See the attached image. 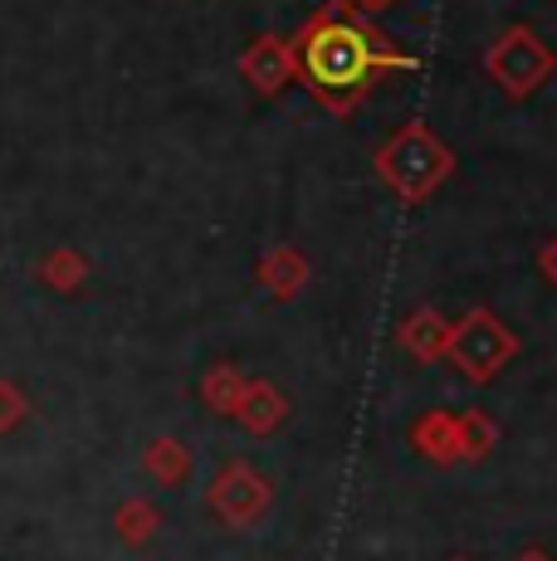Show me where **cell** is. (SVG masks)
I'll return each instance as SVG.
<instances>
[{
  "label": "cell",
  "instance_id": "obj_1",
  "mask_svg": "<svg viewBox=\"0 0 557 561\" xmlns=\"http://www.w3.org/2000/svg\"><path fill=\"white\" fill-rule=\"evenodd\" d=\"M294 79L323 113L352 117L391 73H416L421 59L401 49L377 20H367L352 0H323L288 39Z\"/></svg>",
  "mask_w": 557,
  "mask_h": 561
},
{
  "label": "cell",
  "instance_id": "obj_2",
  "mask_svg": "<svg viewBox=\"0 0 557 561\" xmlns=\"http://www.w3.org/2000/svg\"><path fill=\"white\" fill-rule=\"evenodd\" d=\"M455 167H459L455 147H445L441 137L421 123V117L401 123L387 142L372 152V171H377V181L401 205H425L450 176H455Z\"/></svg>",
  "mask_w": 557,
  "mask_h": 561
},
{
  "label": "cell",
  "instance_id": "obj_3",
  "mask_svg": "<svg viewBox=\"0 0 557 561\" xmlns=\"http://www.w3.org/2000/svg\"><path fill=\"white\" fill-rule=\"evenodd\" d=\"M519 357V332L499 318L495 308H469L465 318L450 322L445 362L465 376L469 386H489L503 376V366Z\"/></svg>",
  "mask_w": 557,
  "mask_h": 561
},
{
  "label": "cell",
  "instance_id": "obj_4",
  "mask_svg": "<svg viewBox=\"0 0 557 561\" xmlns=\"http://www.w3.org/2000/svg\"><path fill=\"white\" fill-rule=\"evenodd\" d=\"M485 73L509 103H523L557 73V49L533 25H503L485 49Z\"/></svg>",
  "mask_w": 557,
  "mask_h": 561
},
{
  "label": "cell",
  "instance_id": "obj_5",
  "mask_svg": "<svg viewBox=\"0 0 557 561\" xmlns=\"http://www.w3.org/2000/svg\"><path fill=\"white\" fill-rule=\"evenodd\" d=\"M274 479L264 469H254L250 459H225L216 469V479L206 483V508L216 513V523L235 527V533H250L264 517L274 513Z\"/></svg>",
  "mask_w": 557,
  "mask_h": 561
},
{
  "label": "cell",
  "instance_id": "obj_6",
  "mask_svg": "<svg viewBox=\"0 0 557 561\" xmlns=\"http://www.w3.org/2000/svg\"><path fill=\"white\" fill-rule=\"evenodd\" d=\"M235 73L245 79V89H254L260 99H278V93L294 89V54H288V39L274 35V30H264V35H254L250 45L240 49V59H235Z\"/></svg>",
  "mask_w": 557,
  "mask_h": 561
},
{
  "label": "cell",
  "instance_id": "obj_7",
  "mask_svg": "<svg viewBox=\"0 0 557 561\" xmlns=\"http://www.w3.org/2000/svg\"><path fill=\"white\" fill-rule=\"evenodd\" d=\"M288 415H294V401H288L284 386L270 381V376H250V386H245V396H240V410H235L230 420L250 439H270L288 425Z\"/></svg>",
  "mask_w": 557,
  "mask_h": 561
},
{
  "label": "cell",
  "instance_id": "obj_8",
  "mask_svg": "<svg viewBox=\"0 0 557 561\" xmlns=\"http://www.w3.org/2000/svg\"><path fill=\"white\" fill-rule=\"evenodd\" d=\"M396 347H401L411 362H421V366L445 362L450 318L435 304H416L411 312H401V322H396Z\"/></svg>",
  "mask_w": 557,
  "mask_h": 561
},
{
  "label": "cell",
  "instance_id": "obj_9",
  "mask_svg": "<svg viewBox=\"0 0 557 561\" xmlns=\"http://www.w3.org/2000/svg\"><path fill=\"white\" fill-rule=\"evenodd\" d=\"M254 278L264 284V294H270L274 304H294V298L314 284V259L298 250V244H270V250L260 254V264H254Z\"/></svg>",
  "mask_w": 557,
  "mask_h": 561
},
{
  "label": "cell",
  "instance_id": "obj_10",
  "mask_svg": "<svg viewBox=\"0 0 557 561\" xmlns=\"http://www.w3.org/2000/svg\"><path fill=\"white\" fill-rule=\"evenodd\" d=\"M411 449L431 463V469H455L459 463V420H455V410H445V405L421 410L416 425H411Z\"/></svg>",
  "mask_w": 557,
  "mask_h": 561
},
{
  "label": "cell",
  "instance_id": "obj_11",
  "mask_svg": "<svg viewBox=\"0 0 557 561\" xmlns=\"http://www.w3.org/2000/svg\"><path fill=\"white\" fill-rule=\"evenodd\" d=\"M143 473L157 483V489H186L196 479V449L177 435H157L147 439L143 449Z\"/></svg>",
  "mask_w": 557,
  "mask_h": 561
},
{
  "label": "cell",
  "instance_id": "obj_12",
  "mask_svg": "<svg viewBox=\"0 0 557 561\" xmlns=\"http://www.w3.org/2000/svg\"><path fill=\"white\" fill-rule=\"evenodd\" d=\"M245 386H250V376H245L235 362H211L206 371H201V405H206L211 415L230 420L235 410H240Z\"/></svg>",
  "mask_w": 557,
  "mask_h": 561
},
{
  "label": "cell",
  "instance_id": "obj_13",
  "mask_svg": "<svg viewBox=\"0 0 557 561\" xmlns=\"http://www.w3.org/2000/svg\"><path fill=\"white\" fill-rule=\"evenodd\" d=\"M162 517L167 513L157 508L152 499H123L117 503V513H113V537L137 552V547H147L157 533H162Z\"/></svg>",
  "mask_w": 557,
  "mask_h": 561
},
{
  "label": "cell",
  "instance_id": "obj_14",
  "mask_svg": "<svg viewBox=\"0 0 557 561\" xmlns=\"http://www.w3.org/2000/svg\"><path fill=\"white\" fill-rule=\"evenodd\" d=\"M35 274H39V284H49L55 294H79V288L89 284L93 264H89V254H83V250H73V244H59V250H49L45 259H39Z\"/></svg>",
  "mask_w": 557,
  "mask_h": 561
},
{
  "label": "cell",
  "instance_id": "obj_15",
  "mask_svg": "<svg viewBox=\"0 0 557 561\" xmlns=\"http://www.w3.org/2000/svg\"><path fill=\"white\" fill-rule=\"evenodd\" d=\"M455 420H459V463H485L499 445V420L485 405L459 410Z\"/></svg>",
  "mask_w": 557,
  "mask_h": 561
},
{
  "label": "cell",
  "instance_id": "obj_16",
  "mask_svg": "<svg viewBox=\"0 0 557 561\" xmlns=\"http://www.w3.org/2000/svg\"><path fill=\"white\" fill-rule=\"evenodd\" d=\"M30 415V396L15 381H0V435H10L15 425H25Z\"/></svg>",
  "mask_w": 557,
  "mask_h": 561
},
{
  "label": "cell",
  "instance_id": "obj_17",
  "mask_svg": "<svg viewBox=\"0 0 557 561\" xmlns=\"http://www.w3.org/2000/svg\"><path fill=\"white\" fill-rule=\"evenodd\" d=\"M538 274H543V278H548V284L557 288V234H553V240L538 250Z\"/></svg>",
  "mask_w": 557,
  "mask_h": 561
},
{
  "label": "cell",
  "instance_id": "obj_18",
  "mask_svg": "<svg viewBox=\"0 0 557 561\" xmlns=\"http://www.w3.org/2000/svg\"><path fill=\"white\" fill-rule=\"evenodd\" d=\"M352 5H357L362 15H367V20H377L382 10H391V5H396V0H352Z\"/></svg>",
  "mask_w": 557,
  "mask_h": 561
},
{
  "label": "cell",
  "instance_id": "obj_19",
  "mask_svg": "<svg viewBox=\"0 0 557 561\" xmlns=\"http://www.w3.org/2000/svg\"><path fill=\"white\" fill-rule=\"evenodd\" d=\"M513 561H553V557H548V552H538V547H528V552L513 557Z\"/></svg>",
  "mask_w": 557,
  "mask_h": 561
},
{
  "label": "cell",
  "instance_id": "obj_20",
  "mask_svg": "<svg viewBox=\"0 0 557 561\" xmlns=\"http://www.w3.org/2000/svg\"><path fill=\"white\" fill-rule=\"evenodd\" d=\"M450 561H469V557H450Z\"/></svg>",
  "mask_w": 557,
  "mask_h": 561
}]
</instances>
